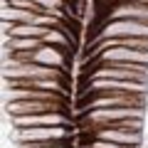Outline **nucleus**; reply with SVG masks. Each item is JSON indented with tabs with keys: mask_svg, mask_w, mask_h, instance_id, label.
<instances>
[{
	"mask_svg": "<svg viewBox=\"0 0 148 148\" xmlns=\"http://www.w3.org/2000/svg\"><path fill=\"white\" fill-rule=\"evenodd\" d=\"M84 79H128L148 84V64H126V62H106L91 67Z\"/></svg>",
	"mask_w": 148,
	"mask_h": 148,
	"instance_id": "nucleus-2",
	"label": "nucleus"
},
{
	"mask_svg": "<svg viewBox=\"0 0 148 148\" xmlns=\"http://www.w3.org/2000/svg\"><path fill=\"white\" fill-rule=\"evenodd\" d=\"M20 148H69V141H54V143H27Z\"/></svg>",
	"mask_w": 148,
	"mask_h": 148,
	"instance_id": "nucleus-17",
	"label": "nucleus"
},
{
	"mask_svg": "<svg viewBox=\"0 0 148 148\" xmlns=\"http://www.w3.org/2000/svg\"><path fill=\"white\" fill-rule=\"evenodd\" d=\"M15 128H32V126H69V114L49 111V114H32V116H12Z\"/></svg>",
	"mask_w": 148,
	"mask_h": 148,
	"instance_id": "nucleus-12",
	"label": "nucleus"
},
{
	"mask_svg": "<svg viewBox=\"0 0 148 148\" xmlns=\"http://www.w3.org/2000/svg\"><path fill=\"white\" fill-rule=\"evenodd\" d=\"M114 3H121V0H96V8H99V10H106V8L114 5Z\"/></svg>",
	"mask_w": 148,
	"mask_h": 148,
	"instance_id": "nucleus-18",
	"label": "nucleus"
},
{
	"mask_svg": "<svg viewBox=\"0 0 148 148\" xmlns=\"http://www.w3.org/2000/svg\"><path fill=\"white\" fill-rule=\"evenodd\" d=\"M69 30V27H67ZM45 45H52V47H64L67 49L69 45H72V37H69V32H64V30H49L47 35H45V40H42Z\"/></svg>",
	"mask_w": 148,
	"mask_h": 148,
	"instance_id": "nucleus-15",
	"label": "nucleus"
},
{
	"mask_svg": "<svg viewBox=\"0 0 148 148\" xmlns=\"http://www.w3.org/2000/svg\"><path fill=\"white\" fill-rule=\"evenodd\" d=\"M67 104L69 101H37V99H27V101H8L5 109L10 116H32V114H49V111H64L67 114Z\"/></svg>",
	"mask_w": 148,
	"mask_h": 148,
	"instance_id": "nucleus-9",
	"label": "nucleus"
},
{
	"mask_svg": "<svg viewBox=\"0 0 148 148\" xmlns=\"http://www.w3.org/2000/svg\"><path fill=\"white\" fill-rule=\"evenodd\" d=\"M106 62H126V64H148V49H131V47H111L104 49L94 62L84 64L86 69L96 67V64H106Z\"/></svg>",
	"mask_w": 148,
	"mask_h": 148,
	"instance_id": "nucleus-10",
	"label": "nucleus"
},
{
	"mask_svg": "<svg viewBox=\"0 0 148 148\" xmlns=\"http://www.w3.org/2000/svg\"><path fill=\"white\" fill-rule=\"evenodd\" d=\"M3 74L5 79H67L64 69L45 67L37 62H15V59H5Z\"/></svg>",
	"mask_w": 148,
	"mask_h": 148,
	"instance_id": "nucleus-4",
	"label": "nucleus"
},
{
	"mask_svg": "<svg viewBox=\"0 0 148 148\" xmlns=\"http://www.w3.org/2000/svg\"><path fill=\"white\" fill-rule=\"evenodd\" d=\"M72 126H32V128H17L15 141L20 146L27 143H54V141H69Z\"/></svg>",
	"mask_w": 148,
	"mask_h": 148,
	"instance_id": "nucleus-7",
	"label": "nucleus"
},
{
	"mask_svg": "<svg viewBox=\"0 0 148 148\" xmlns=\"http://www.w3.org/2000/svg\"><path fill=\"white\" fill-rule=\"evenodd\" d=\"M114 106H143V94H121V91H104V94L77 96V114L96 109H114Z\"/></svg>",
	"mask_w": 148,
	"mask_h": 148,
	"instance_id": "nucleus-3",
	"label": "nucleus"
},
{
	"mask_svg": "<svg viewBox=\"0 0 148 148\" xmlns=\"http://www.w3.org/2000/svg\"><path fill=\"white\" fill-rule=\"evenodd\" d=\"M148 84L143 82H128V79H82L79 96L89 94H104V91H121V94H146Z\"/></svg>",
	"mask_w": 148,
	"mask_h": 148,
	"instance_id": "nucleus-6",
	"label": "nucleus"
},
{
	"mask_svg": "<svg viewBox=\"0 0 148 148\" xmlns=\"http://www.w3.org/2000/svg\"><path fill=\"white\" fill-rule=\"evenodd\" d=\"M126 119H143V106H114V109H96L79 114L77 121L82 126V133H89L94 128L111 126V123L126 121Z\"/></svg>",
	"mask_w": 148,
	"mask_h": 148,
	"instance_id": "nucleus-1",
	"label": "nucleus"
},
{
	"mask_svg": "<svg viewBox=\"0 0 148 148\" xmlns=\"http://www.w3.org/2000/svg\"><path fill=\"white\" fill-rule=\"evenodd\" d=\"M0 17L5 22H12V25H37V17H40V12L35 10H22V8H12V5H3V12H0Z\"/></svg>",
	"mask_w": 148,
	"mask_h": 148,
	"instance_id": "nucleus-13",
	"label": "nucleus"
},
{
	"mask_svg": "<svg viewBox=\"0 0 148 148\" xmlns=\"http://www.w3.org/2000/svg\"><path fill=\"white\" fill-rule=\"evenodd\" d=\"M89 138H99V141H111V143H121V146H141V131H123V128H114V126H101L94 131L84 133Z\"/></svg>",
	"mask_w": 148,
	"mask_h": 148,
	"instance_id": "nucleus-11",
	"label": "nucleus"
},
{
	"mask_svg": "<svg viewBox=\"0 0 148 148\" xmlns=\"http://www.w3.org/2000/svg\"><path fill=\"white\" fill-rule=\"evenodd\" d=\"M42 40H37V37H10L5 35V45H3V49H5V57L8 54H17V52H32V49L42 47Z\"/></svg>",
	"mask_w": 148,
	"mask_h": 148,
	"instance_id": "nucleus-14",
	"label": "nucleus"
},
{
	"mask_svg": "<svg viewBox=\"0 0 148 148\" xmlns=\"http://www.w3.org/2000/svg\"><path fill=\"white\" fill-rule=\"evenodd\" d=\"M82 148H138V146H121V143H111V141H99V138L82 136Z\"/></svg>",
	"mask_w": 148,
	"mask_h": 148,
	"instance_id": "nucleus-16",
	"label": "nucleus"
},
{
	"mask_svg": "<svg viewBox=\"0 0 148 148\" xmlns=\"http://www.w3.org/2000/svg\"><path fill=\"white\" fill-rule=\"evenodd\" d=\"M91 32H94L91 40H106V37H146L148 40V22H141V20H101L94 25Z\"/></svg>",
	"mask_w": 148,
	"mask_h": 148,
	"instance_id": "nucleus-5",
	"label": "nucleus"
},
{
	"mask_svg": "<svg viewBox=\"0 0 148 148\" xmlns=\"http://www.w3.org/2000/svg\"><path fill=\"white\" fill-rule=\"evenodd\" d=\"M101 20H141L148 22V0H121L104 10Z\"/></svg>",
	"mask_w": 148,
	"mask_h": 148,
	"instance_id": "nucleus-8",
	"label": "nucleus"
}]
</instances>
